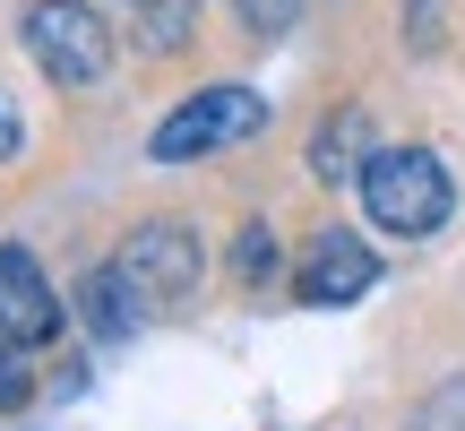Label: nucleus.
<instances>
[{
    "label": "nucleus",
    "mask_w": 465,
    "mask_h": 431,
    "mask_svg": "<svg viewBox=\"0 0 465 431\" xmlns=\"http://www.w3.org/2000/svg\"><path fill=\"white\" fill-rule=\"evenodd\" d=\"M0 328H9L17 346H44V336L61 328V302H52L44 267H35L26 250H0Z\"/></svg>",
    "instance_id": "obj_6"
},
{
    "label": "nucleus",
    "mask_w": 465,
    "mask_h": 431,
    "mask_svg": "<svg viewBox=\"0 0 465 431\" xmlns=\"http://www.w3.org/2000/svg\"><path fill=\"white\" fill-rule=\"evenodd\" d=\"M353 147H362V113L328 121V130L311 138V173H319V182H345V173H362V155H353Z\"/></svg>",
    "instance_id": "obj_8"
},
{
    "label": "nucleus",
    "mask_w": 465,
    "mask_h": 431,
    "mask_svg": "<svg viewBox=\"0 0 465 431\" xmlns=\"http://www.w3.org/2000/svg\"><path fill=\"white\" fill-rule=\"evenodd\" d=\"M362 207H371V225H388L397 242H431V233L449 225V207H457L449 165H440L431 147H371Z\"/></svg>",
    "instance_id": "obj_1"
},
{
    "label": "nucleus",
    "mask_w": 465,
    "mask_h": 431,
    "mask_svg": "<svg viewBox=\"0 0 465 431\" xmlns=\"http://www.w3.org/2000/svg\"><path fill=\"white\" fill-rule=\"evenodd\" d=\"M130 9H147V0H130Z\"/></svg>",
    "instance_id": "obj_13"
},
{
    "label": "nucleus",
    "mask_w": 465,
    "mask_h": 431,
    "mask_svg": "<svg viewBox=\"0 0 465 431\" xmlns=\"http://www.w3.org/2000/svg\"><path fill=\"white\" fill-rule=\"evenodd\" d=\"M259 130H267V104L250 95V86H199V95L155 130V165H199V155L242 147V138H259Z\"/></svg>",
    "instance_id": "obj_3"
},
{
    "label": "nucleus",
    "mask_w": 465,
    "mask_h": 431,
    "mask_svg": "<svg viewBox=\"0 0 465 431\" xmlns=\"http://www.w3.org/2000/svg\"><path fill=\"white\" fill-rule=\"evenodd\" d=\"M371 276H380V259H371L353 233H336V225L302 250V302H319V311H328V302H362Z\"/></svg>",
    "instance_id": "obj_5"
},
{
    "label": "nucleus",
    "mask_w": 465,
    "mask_h": 431,
    "mask_svg": "<svg viewBox=\"0 0 465 431\" xmlns=\"http://www.w3.org/2000/svg\"><path fill=\"white\" fill-rule=\"evenodd\" d=\"M232 267H242V285H250V294H259V285H267V276H276V267H284L276 233H267V225H242V242H232Z\"/></svg>",
    "instance_id": "obj_9"
},
{
    "label": "nucleus",
    "mask_w": 465,
    "mask_h": 431,
    "mask_svg": "<svg viewBox=\"0 0 465 431\" xmlns=\"http://www.w3.org/2000/svg\"><path fill=\"white\" fill-rule=\"evenodd\" d=\"M138 285L130 276H121V267H95V276H86V294H78V311H86V328H95V336H130L138 328Z\"/></svg>",
    "instance_id": "obj_7"
},
{
    "label": "nucleus",
    "mask_w": 465,
    "mask_h": 431,
    "mask_svg": "<svg viewBox=\"0 0 465 431\" xmlns=\"http://www.w3.org/2000/svg\"><path fill=\"white\" fill-rule=\"evenodd\" d=\"M113 267L147 302H190V294H199V276H207V250H199V233H190V225H138L130 242H121Z\"/></svg>",
    "instance_id": "obj_4"
},
{
    "label": "nucleus",
    "mask_w": 465,
    "mask_h": 431,
    "mask_svg": "<svg viewBox=\"0 0 465 431\" xmlns=\"http://www.w3.org/2000/svg\"><path fill=\"white\" fill-rule=\"evenodd\" d=\"M26 397V363H17V336L0 328V406H17Z\"/></svg>",
    "instance_id": "obj_11"
},
{
    "label": "nucleus",
    "mask_w": 465,
    "mask_h": 431,
    "mask_svg": "<svg viewBox=\"0 0 465 431\" xmlns=\"http://www.w3.org/2000/svg\"><path fill=\"white\" fill-rule=\"evenodd\" d=\"M26 52L44 78L61 86H95L104 69H113V35H104V17L86 9V0H35L26 9Z\"/></svg>",
    "instance_id": "obj_2"
},
{
    "label": "nucleus",
    "mask_w": 465,
    "mask_h": 431,
    "mask_svg": "<svg viewBox=\"0 0 465 431\" xmlns=\"http://www.w3.org/2000/svg\"><path fill=\"white\" fill-rule=\"evenodd\" d=\"M0 155H17V113L0 104Z\"/></svg>",
    "instance_id": "obj_12"
},
{
    "label": "nucleus",
    "mask_w": 465,
    "mask_h": 431,
    "mask_svg": "<svg viewBox=\"0 0 465 431\" xmlns=\"http://www.w3.org/2000/svg\"><path fill=\"white\" fill-rule=\"evenodd\" d=\"M293 9H302V0H242V26L250 35H284V26H293Z\"/></svg>",
    "instance_id": "obj_10"
}]
</instances>
